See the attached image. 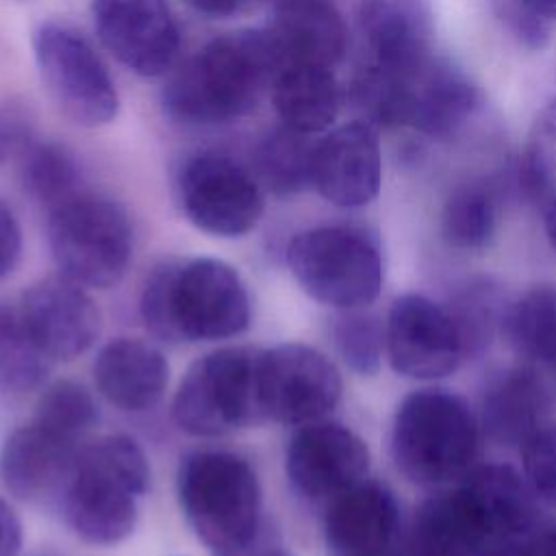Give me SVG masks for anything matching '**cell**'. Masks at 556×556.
I'll use <instances>...</instances> for the list:
<instances>
[{
  "instance_id": "1",
  "label": "cell",
  "mask_w": 556,
  "mask_h": 556,
  "mask_svg": "<svg viewBox=\"0 0 556 556\" xmlns=\"http://www.w3.org/2000/svg\"><path fill=\"white\" fill-rule=\"evenodd\" d=\"M282 61L265 28L219 35L180 65L163 89V111L182 126H215L252 113Z\"/></svg>"
},
{
  "instance_id": "2",
  "label": "cell",
  "mask_w": 556,
  "mask_h": 556,
  "mask_svg": "<svg viewBox=\"0 0 556 556\" xmlns=\"http://www.w3.org/2000/svg\"><path fill=\"white\" fill-rule=\"evenodd\" d=\"M139 313L165 341H217L250 326V293L239 271L222 258H167L143 282Z\"/></svg>"
},
{
  "instance_id": "3",
  "label": "cell",
  "mask_w": 556,
  "mask_h": 556,
  "mask_svg": "<svg viewBox=\"0 0 556 556\" xmlns=\"http://www.w3.org/2000/svg\"><path fill=\"white\" fill-rule=\"evenodd\" d=\"M150 484V463L128 434H109L83 447L63 484V515L89 545L109 547L130 536L139 497Z\"/></svg>"
},
{
  "instance_id": "4",
  "label": "cell",
  "mask_w": 556,
  "mask_h": 556,
  "mask_svg": "<svg viewBox=\"0 0 556 556\" xmlns=\"http://www.w3.org/2000/svg\"><path fill=\"white\" fill-rule=\"evenodd\" d=\"M180 510L215 556H239L258 541L263 493L254 467L226 450H195L176 473Z\"/></svg>"
},
{
  "instance_id": "5",
  "label": "cell",
  "mask_w": 556,
  "mask_h": 556,
  "mask_svg": "<svg viewBox=\"0 0 556 556\" xmlns=\"http://www.w3.org/2000/svg\"><path fill=\"white\" fill-rule=\"evenodd\" d=\"M480 419L469 404L445 389L408 393L393 417L391 456L415 484L437 486L463 478L478 456Z\"/></svg>"
},
{
  "instance_id": "6",
  "label": "cell",
  "mask_w": 556,
  "mask_h": 556,
  "mask_svg": "<svg viewBox=\"0 0 556 556\" xmlns=\"http://www.w3.org/2000/svg\"><path fill=\"white\" fill-rule=\"evenodd\" d=\"M287 265L313 300L339 311L363 308L382 289L378 241L358 226L332 224L298 232L289 241Z\"/></svg>"
},
{
  "instance_id": "7",
  "label": "cell",
  "mask_w": 556,
  "mask_h": 556,
  "mask_svg": "<svg viewBox=\"0 0 556 556\" xmlns=\"http://www.w3.org/2000/svg\"><path fill=\"white\" fill-rule=\"evenodd\" d=\"M48 243L59 274L89 289H109L128 269L132 226L117 202L80 191L50 208Z\"/></svg>"
},
{
  "instance_id": "8",
  "label": "cell",
  "mask_w": 556,
  "mask_h": 556,
  "mask_svg": "<svg viewBox=\"0 0 556 556\" xmlns=\"http://www.w3.org/2000/svg\"><path fill=\"white\" fill-rule=\"evenodd\" d=\"M258 350L222 348L198 358L182 376L172 413L193 437H222L263 419L258 404Z\"/></svg>"
},
{
  "instance_id": "9",
  "label": "cell",
  "mask_w": 556,
  "mask_h": 556,
  "mask_svg": "<svg viewBox=\"0 0 556 556\" xmlns=\"http://www.w3.org/2000/svg\"><path fill=\"white\" fill-rule=\"evenodd\" d=\"M41 83L59 111L78 126L98 128L115 119V83L91 43L63 22H41L33 35Z\"/></svg>"
},
{
  "instance_id": "10",
  "label": "cell",
  "mask_w": 556,
  "mask_h": 556,
  "mask_svg": "<svg viewBox=\"0 0 556 556\" xmlns=\"http://www.w3.org/2000/svg\"><path fill=\"white\" fill-rule=\"evenodd\" d=\"M176 198L182 215L213 237H243L265 211L254 172L219 152H198L180 165Z\"/></svg>"
},
{
  "instance_id": "11",
  "label": "cell",
  "mask_w": 556,
  "mask_h": 556,
  "mask_svg": "<svg viewBox=\"0 0 556 556\" xmlns=\"http://www.w3.org/2000/svg\"><path fill=\"white\" fill-rule=\"evenodd\" d=\"M256 378L263 419L287 426L324 419L341 397L337 365L304 343L258 350Z\"/></svg>"
},
{
  "instance_id": "12",
  "label": "cell",
  "mask_w": 556,
  "mask_h": 556,
  "mask_svg": "<svg viewBox=\"0 0 556 556\" xmlns=\"http://www.w3.org/2000/svg\"><path fill=\"white\" fill-rule=\"evenodd\" d=\"M384 348L391 367L415 380L450 376L467 358L465 339L450 306L419 293L393 300L384 321Z\"/></svg>"
},
{
  "instance_id": "13",
  "label": "cell",
  "mask_w": 556,
  "mask_h": 556,
  "mask_svg": "<svg viewBox=\"0 0 556 556\" xmlns=\"http://www.w3.org/2000/svg\"><path fill=\"white\" fill-rule=\"evenodd\" d=\"M102 46L130 72L152 78L172 70L180 28L167 0H91Z\"/></svg>"
},
{
  "instance_id": "14",
  "label": "cell",
  "mask_w": 556,
  "mask_h": 556,
  "mask_svg": "<svg viewBox=\"0 0 556 556\" xmlns=\"http://www.w3.org/2000/svg\"><path fill=\"white\" fill-rule=\"evenodd\" d=\"M285 471L293 489L306 500L330 502L365 480L369 450L365 441L343 424L311 421L289 439Z\"/></svg>"
},
{
  "instance_id": "15",
  "label": "cell",
  "mask_w": 556,
  "mask_h": 556,
  "mask_svg": "<svg viewBox=\"0 0 556 556\" xmlns=\"http://www.w3.org/2000/svg\"><path fill=\"white\" fill-rule=\"evenodd\" d=\"M20 313L30 337L52 363L85 354L102 328L98 304L83 285L63 274L30 285L22 295Z\"/></svg>"
},
{
  "instance_id": "16",
  "label": "cell",
  "mask_w": 556,
  "mask_h": 556,
  "mask_svg": "<svg viewBox=\"0 0 556 556\" xmlns=\"http://www.w3.org/2000/svg\"><path fill=\"white\" fill-rule=\"evenodd\" d=\"M382 180V156L376 128L363 119L330 130L315 143L313 187L334 206L369 204Z\"/></svg>"
},
{
  "instance_id": "17",
  "label": "cell",
  "mask_w": 556,
  "mask_h": 556,
  "mask_svg": "<svg viewBox=\"0 0 556 556\" xmlns=\"http://www.w3.org/2000/svg\"><path fill=\"white\" fill-rule=\"evenodd\" d=\"M400 506L393 491L378 480H361L328 502L324 539L332 556H378L393 549Z\"/></svg>"
},
{
  "instance_id": "18",
  "label": "cell",
  "mask_w": 556,
  "mask_h": 556,
  "mask_svg": "<svg viewBox=\"0 0 556 556\" xmlns=\"http://www.w3.org/2000/svg\"><path fill=\"white\" fill-rule=\"evenodd\" d=\"M356 26L367 65L413 74L430 59V20L419 0H361Z\"/></svg>"
},
{
  "instance_id": "19",
  "label": "cell",
  "mask_w": 556,
  "mask_h": 556,
  "mask_svg": "<svg viewBox=\"0 0 556 556\" xmlns=\"http://www.w3.org/2000/svg\"><path fill=\"white\" fill-rule=\"evenodd\" d=\"M83 447L39 419L15 428L0 450V480L17 500H37L65 484Z\"/></svg>"
},
{
  "instance_id": "20",
  "label": "cell",
  "mask_w": 556,
  "mask_h": 556,
  "mask_svg": "<svg viewBox=\"0 0 556 556\" xmlns=\"http://www.w3.org/2000/svg\"><path fill=\"white\" fill-rule=\"evenodd\" d=\"M267 35L282 61L334 67L348 48V28L330 0H278Z\"/></svg>"
},
{
  "instance_id": "21",
  "label": "cell",
  "mask_w": 556,
  "mask_h": 556,
  "mask_svg": "<svg viewBox=\"0 0 556 556\" xmlns=\"http://www.w3.org/2000/svg\"><path fill=\"white\" fill-rule=\"evenodd\" d=\"M98 391L117 408L141 413L152 408L169 380L163 352L146 339L115 337L100 348L93 361Z\"/></svg>"
},
{
  "instance_id": "22",
  "label": "cell",
  "mask_w": 556,
  "mask_h": 556,
  "mask_svg": "<svg viewBox=\"0 0 556 556\" xmlns=\"http://www.w3.org/2000/svg\"><path fill=\"white\" fill-rule=\"evenodd\" d=\"M491 543L489 528L463 484L437 493L415 510L406 556H478Z\"/></svg>"
},
{
  "instance_id": "23",
  "label": "cell",
  "mask_w": 556,
  "mask_h": 556,
  "mask_svg": "<svg viewBox=\"0 0 556 556\" xmlns=\"http://www.w3.org/2000/svg\"><path fill=\"white\" fill-rule=\"evenodd\" d=\"M552 395L530 367H513L495 376L482 395L480 428L500 445H523L547 426Z\"/></svg>"
},
{
  "instance_id": "24",
  "label": "cell",
  "mask_w": 556,
  "mask_h": 556,
  "mask_svg": "<svg viewBox=\"0 0 556 556\" xmlns=\"http://www.w3.org/2000/svg\"><path fill=\"white\" fill-rule=\"evenodd\" d=\"M480 106L478 87L447 61L430 59L410 76L408 126L432 139L458 135Z\"/></svg>"
},
{
  "instance_id": "25",
  "label": "cell",
  "mask_w": 556,
  "mask_h": 556,
  "mask_svg": "<svg viewBox=\"0 0 556 556\" xmlns=\"http://www.w3.org/2000/svg\"><path fill=\"white\" fill-rule=\"evenodd\" d=\"M476 502L491 543L500 539L530 536L541 526V502L530 489L526 476L510 465L471 467L460 482Z\"/></svg>"
},
{
  "instance_id": "26",
  "label": "cell",
  "mask_w": 556,
  "mask_h": 556,
  "mask_svg": "<svg viewBox=\"0 0 556 556\" xmlns=\"http://www.w3.org/2000/svg\"><path fill=\"white\" fill-rule=\"evenodd\" d=\"M271 102L282 126L313 135L337 119L343 91L330 67L289 63L276 76Z\"/></svg>"
},
{
  "instance_id": "27",
  "label": "cell",
  "mask_w": 556,
  "mask_h": 556,
  "mask_svg": "<svg viewBox=\"0 0 556 556\" xmlns=\"http://www.w3.org/2000/svg\"><path fill=\"white\" fill-rule=\"evenodd\" d=\"M315 143L308 135L280 126L254 148V176L278 198L295 195L313 185Z\"/></svg>"
},
{
  "instance_id": "28",
  "label": "cell",
  "mask_w": 556,
  "mask_h": 556,
  "mask_svg": "<svg viewBox=\"0 0 556 556\" xmlns=\"http://www.w3.org/2000/svg\"><path fill=\"white\" fill-rule=\"evenodd\" d=\"M502 326L517 354L556 369V285L528 289L504 313Z\"/></svg>"
},
{
  "instance_id": "29",
  "label": "cell",
  "mask_w": 556,
  "mask_h": 556,
  "mask_svg": "<svg viewBox=\"0 0 556 556\" xmlns=\"http://www.w3.org/2000/svg\"><path fill=\"white\" fill-rule=\"evenodd\" d=\"M497 195L486 182H463L450 191L441 213V230L458 250L484 248L497 228Z\"/></svg>"
},
{
  "instance_id": "30",
  "label": "cell",
  "mask_w": 556,
  "mask_h": 556,
  "mask_svg": "<svg viewBox=\"0 0 556 556\" xmlns=\"http://www.w3.org/2000/svg\"><path fill=\"white\" fill-rule=\"evenodd\" d=\"M52 365L30 337L20 306L0 302V391L24 393L37 389Z\"/></svg>"
},
{
  "instance_id": "31",
  "label": "cell",
  "mask_w": 556,
  "mask_h": 556,
  "mask_svg": "<svg viewBox=\"0 0 556 556\" xmlns=\"http://www.w3.org/2000/svg\"><path fill=\"white\" fill-rule=\"evenodd\" d=\"M24 189L48 208L80 193V172L74 156L59 143H30L22 152Z\"/></svg>"
},
{
  "instance_id": "32",
  "label": "cell",
  "mask_w": 556,
  "mask_h": 556,
  "mask_svg": "<svg viewBox=\"0 0 556 556\" xmlns=\"http://www.w3.org/2000/svg\"><path fill=\"white\" fill-rule=\"evenodd\" d=\"M332 343L341 361L361 376H371L380 369L384 348V324L361 308L341 311L332 321Z\"/></svg>"
},
{
  "instance_id": "33",
  "label": "cell",
  "mask_w": 556,
  "mask_h": 556,
  "mask_svg": "<svg viewBox=\"0 0 556 556\" xmlns=\"http://www.w3.org/2000/svg\"><path fill=\"white\" fill-rule=\"evenodd\" d=\"M33 417L80 441L83 434L96 424L98 408L91 393L83 384L74 380H56L37 400Z\"/></svg>"
},
{
  "instance_id": "34",
  "label": "cell",
  "mask_w": 556,
  "mask_h": 556,
  "mask_svg": "<svg viewBox=\"0 0 556 556\" xmlns=\"http://www.w3.org/2000/svg\"><path fill=\"white\" fill-rule=\"evenodd\" d=\"M519 187L530 200L545 204L556 193V102L536 122L519 167Z\"/></svg>"
},
{
  "instance_id": "35",
  "label": "cell",
  "mask_w": 556,
  "mask_h": 556,
  "mask_svg": "<svg viewBox=\"0 0 556 556\" xmlns=\"http://www.w3.org/2000/svg\"><path fill=\"white\" fill-rule=\"evenodd\" d=\"M447 306L465 339L467 356L480 354L493 337L495 326L504 321V317H500L497 291L489 282H471Z\"/></svg>"
},
{
  "instance_id": "36",
  "label": "cell",
  "mask_w": 556,
  "mask_h": 556,
  "mask_svg": "<svg viewBox=\"0 0 556 556\" xmlns=\"http://www.w3.org/2000/svg\"><path fill=\"white\" fill-rule=\"evenodd\" d=\"M523 476L541 504L556 508V426L547 424L521 445Z\"/></svg>"
},
{
  "instance_id": "37",
  "label": "cell",
  "mask_w": 556,
  "mask_h": 556,
  "mask_svg": "<svg viewBox=\"0 0 556 556\" xmlns=\"http://www.w3.org/2000/svg\"><path fill=\"white\" fill-rule=\"evenodd\" d=\"M497 15L508 33L530 50H541L549 39V22L519 0H500Z\"/></svg>"
},
{
  "instance_id": "38",
  "label": "cell",
  "mask_w": 556,
  "mask_h": 556,
  "mask_svg": "<svg viewBox=\"0 0 556 556\" xmlns=\"http://www.w3.org/2000/svg\"><path fill=\"white\" fill-rule=\"evenodd\" d=\"M33 119L28 109L15 102L0 104V163L22 154L30 146Z\"/></svg>"
},
{
  "instance_id": "39",
  "label": "cell",
  "mask_w": 556,
  "mask_h": 556,
  "mask_svg": "<svg viewBox=\"0 0 556 556\" xmlns=\"http://www.w3.org/2000/svg\"><path fill=\"white\" fill-rule=\"evenodd\" d=\"M22 254V230L11 206L0 198V280L17 265Z\"/></svg>"
},
{
  "instance_id": "40",
  "label": "cell",
  "mask_w": 556,
  "mask_h": 556,
  "mask_svg": "<svg viewBox=\"0 0 556 556\" xmlns=\"http://www.w3.org/2000/svg\"><path fill=\"white\" fill-rule=\"evenodd\" d=\"M541 532L543 530H539L530 536H515V539L493 541L478 556H543Z\"/></svg>"
},
{
  "instance_id": "41",
  "label": "cell",
  "mask_w": 556,
  "mask_h": 556,
  "mask_svg": "<svg viewBox=\"0 0 556 556\" xmlns=\"http://www.w3.org/2000/svg\"><path fill=\"white\" fill-rule=\"evenodd\" d=\"M22 523L9 502L0 495V556H20Z\"/></svg>"
},
{
  "instance_id": "42",
  "label": "cell",
  "mask_w": 556,
  "mask_h": 556,
  "mask_svg": "<svg viewBox=\"0 0 556 556\" xmlns=\"http://www.w3.org/2000/svg\"><path fill=\"white\" fill-rule=\"evenodd\" d=\"M256 2L261 0H185V4H189L193 11L208 17H230V15L243 13Z\"/></svg>"
},
{
  "instance_id": "43",
  "label": "cell",
  "mask_w": 556,
  "mask_h": 556,
  "mask_svg": "<svg viewBox=\"0 0 556 556\" xmlns=\"http://www.w3.org/2000/svg\"><path fill=\"white\" fill-rule=\"evenodd\" d=\"M519 2L526 4L530 11H534L536 15H541L547 22L556 20V0H519Z\"/></svg>"
},
{
  "instance_id": "44",
  "label": "cell",
  "mask_w": 556,
  "mask_h": 556,
  "mask_svg": "<svg viewBox=\"0 0 556 556\" xmlns=\"http://www.w3.org/2000/svg\"><path fill=\"white\" fill-rule=\"evenodd\" d=\"M545 230H547V239L549 245L556 254V193L552 195V200L545 204Z\"/></svg>"
},
{
  "instance_id": "45",
  "label": "cell",
  "mask_w": 556,
  "mask_h": 556,
  "mask_svg": "<svg viewBox=\"0 0 556 556\" xmlns=\"http://www.w3.org/2000/svg\"><path fill=\"white\" fill-rule=\"evenodd\" d=\"M239 556H291V554L287 549H282L280 545H261V547H256V543H254L250 549H245Z\"/></svg>"
},
{
  "instance_id": "46",
  "label": "cell",
  "mask_w": 556,
  "mask_h": 556,
  "mask_svg": "<svg viewBox=\"0 0 556 556\" xmlns=\"http://www.w3.org/2000/svg\"><path fill=\"white\" fill-rule=\"evenodd\" d=\"M541 547H543V556H556V526L545 528L541 532Z\"/></svg>"
},
{
  "instance_id": "47",
  "label": "cell",
  "mask_w": 556,
  "mask_h": 556,
  "mask_svg": "<svg viewBox=\"0 0 556 556\" xmlns=\"http://www.w3.org/2000/svg\"><path fill=\"white\" fill-rule=\"evenodd\" d=\"M378 556H406L404 552H395V549H389V552H382V554H378Z\"/></svg>"
}]
</instances>
